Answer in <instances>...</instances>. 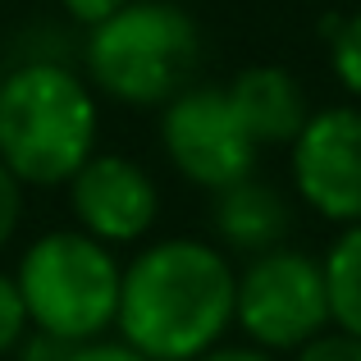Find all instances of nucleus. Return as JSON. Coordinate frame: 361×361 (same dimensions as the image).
<instances>
[{"label":"nucleus","instance_id":"8","mask_svg":"<svg viewBox=\"0 0 361 361\" xmlns=\"http://www.w3.org/2000/svg\"><path fill=\"white\" fill-rule=\"evenodd\" d=\"M69 211L73 229L92 233L106 247L142 243L160 220V188L147 165L123 151H97L78 174L69 178Z\"/></svg>","mask_w":361,"mask_h":361},{"label":"nucleus","instance_id":"14","mask_svg":"<svg viewBox=\"0 0 361 361\" xmlns=\"http://www.w3.org/2000/svg\"><path fill=\"white\" fill-rule=\"evenodd\" d=\"M293 361H361V338L343 334V329H325L302 353H293Z\"/></svg>","mask_w":361,"mask_h":361},{"label":"nucleus","instance_id":"16","mask_svg":"<svg viewBox=\"0 0 361 361\" xmlns=\"http://www.w3.org/2000/svg\"><path fill=\"white\" fill-rule=\"evenodd\" d=\"M69 357H73V343H64L55 334H42V329H27V338L14 353V361H69Z\"/></svg>","mask_w":361,"mask_h":361},{"label":"nucleus","instance_id":"1","mask_svg":"<svg viewBox=\"0 0 361 361\" xmlns=\"http://www.w3.org/2000/svg\"><path fill=\"white\" fill-rule=\"evenodd\" d=\"M238 265L206 238H160L123 261L119 338L147 361H197L233 329Z\"/></svg>","mask_w":361,"mask_h":361},{"label":"nucleus","instance_id":"18","mask_svg":"<svg viewBox=\"0 0 361 361\" xmlns=\"http://www.w3.org/2000/svg\"><path fill=\"white\" fill-rule=\"evenodd\" d=\"M69 361H147L137 348H128L123 338H97V343H82L73 348Z\"/></svg>","mask_w":361,"mask_h":361},{"label":"nucleus","instance_id":"19","mask_svg":"<svg viewBox=\"0 0 361 361\" xmlns=\"http://www.w3.org/2000/svg\"><path fill=\"white\" fill-rule=\"evenodd\" d=\"M197 361H283V357H274V353H265V348H256V343H220V348H211L206 357H197Z\"/></svg>","mask_w":361,"mask_h":361},{"label":"nucleus","instance_id":"6","mask_svg":"<svg viewBox=\"0 0 361 361\" xmlns=\"http://www.w3.org/2000/svg\"><path fill=\"white\" fill-rule=\"evenodd\" d=\"M156 133L174 174L206 192H224V188L243 183L261 165V147L247 137L224 87L215 82H192L183 97H174L160 110Z\"/></svg>","mask_w":361,"mask_h":361},{"label":"nucleus","instance_id":"3","mask_svg":"<svg viewBox=\"0 0 361 361\" xmlns=\"http://www.w3.org/2000/svg\"><path fill=\"white\" fill-rule=\"evenodd\" d=\"M202 23L174 0H128L82 37V78L97 97L133 110H165L202 69Z\"/></svg>","mask_w":361,"mask_h":361},{"label":"nucleus","instance_id":"12","mask_svg":"<svg viewBox=\"0 0 361 361\" xmlns=\"http://www.w3.org/2000/svg\"><path fill=\"white\" fill-rule=\"evenodd\" d=\"M325 42H329V69H334L338 87L361 106V9L329 18Z\"/></svg>","mask_w":361,"mask_h":361},{"label":"nucleus","instance_id":"17","mask_svg":"<svg viewBox=\"0 0 361 361\" xmlns=\"http://www.w3.org/2000/svg\"><path fill=\"white\" fill-rule=\"evenodd\" d=\"M123 5H128V0H60V9H64V14H69L78 27H87V32H92L97 23H106V18H115Z\"/></svg>","mask_w":361,"mask_h":361},{"label":"nucleus","instance_id":"2","mask_svg":"<svg viewBox=\"0 0 361 361\" xmlns=\"http://www.w3.org/2000/svg\"><path fill=\"white\" fill-rule=\"evenodd\" d=\"M101 97L78 69L51 55L5 69L0 82V165L23 188H69L97 156Z\"/></svg>","mask_w":361,"mask_h":361},{"label":"nucleus","instance_id":"5","mask_svg":"<svg viewBox=\"0 0 361 361\" xmlns=\"http://www.w3.org/2000/svg\"><path fill=\"white\" fill-rule=\"evenodd\" d=\"M233 329L265 353H302L311 338L334 329L329 316V283L325 261L307 247H274L265 256L238 265V302Z\"/></svg>","mask_w":361,"mask_h":361},{"label":"nucleus","instance_id":"4","mask_svg":"<svg viewBox=\"0 0 361 361\" xmlns=\"http://www.w3.org/2000/svg\"><path fill=\"white\" fill-rule=\"evenodd\" d=\"M14 279L32 329L73 348L106 338L119 320L123 265L115 247L82 229H46L42 238H32L14 265Z\"/></svg>","mask_w":361,"mask_h":361},{"label":"nucleus","instance_id":"20","mask_svg":"<svg viewBox=\"0 0 361 361\" xmlns=\"http://www.w3.org/2000/svg\"><path fill=\"white\" fill-rule=\"evenodd\" d=\"M0 82H5V69H0Z\"/></svg>","mask_w":361,"mask_h":361},{"label":"nucleus","instance_id":"7","mask_svg":"<svg viewBox=\"0 0 361 361\" xmlns=\"http://www.w3.org/2000/svg\"><path fill=\"white\" fill-rule=\"evenodd\" d=\"M293 197L311 215L338 224H361V106H325L307 119L288 147Z\"/></svg>","mask_w":361,"mask_h":361},{"label":"nucleus","instance_id":"15","mask_svg":"<svg viewBox=\"0 0 361 361\" xmlns=\"http://www.w3.org/2000/svg\"><path fill=\"white\" fill-rule=\"evenodd\" d=\"M23 192H27V188L0 165V252L14 243L18 224H23Z\"/></svg>","mask_w":361,"mask_h":361},{"label":"nucleus","instance_id":"13","mask_svg":"<svg viewBox=\"0 0 361 361\" xmlns=\"http://www.w3.org/2000/svg\"><path fill=\"white\" fill-rule=\"evenodd\" d=\"M27 329H32V320H27L14 270H0V357H14L18 343L27 338Z\"/></svg>","mask_w":361,"mask_h":361},{"label":"nucleus","instance_id":"11","mask_svg":"<svg viewBox=\"0 0 361 361\" xmlns=\"http://www.w3.org/2000/svg\"><path fill=\"white\" fill-rule=\"evenodd\" d=\"M320 261H325L329 316H334V329L361 338V224L338 229Z\"/></svg>","mask_w":361,"mask_h":361},{"label":"nucleus","instance_id":"10","mask_svg":"<svg viewBox=\"0 0 361 361\" xmlns=\"http://www.w3.org/2000/svg\"><path fill=\"white\" fill-rule=\"evenodd\" d=\"M293 220H298L293 197L283 192L279 183L261 178V174L215 192V206H211L215 247L229 252V256H243V261L265 256V252H274V247H288Z\"/></svg>","mask_w":361,"mask_h":361},{"label":"nucleus","instance_id":"9","mask_svg":"<svg viewBox=\"0 0 361 361\" xmlns=\"http://www.w3.org/2000/svg\"><path fill=\"white\" fill-rule=\"evenodd\" d=\"M224 97H229L233 115L247 128V137L256 147H293L298 133L307 128V119L316 115L307 87L293 69L283 64H247L224 82Z\"/></svg>","mask_w":361,"mask_h":361}]
</instances>
